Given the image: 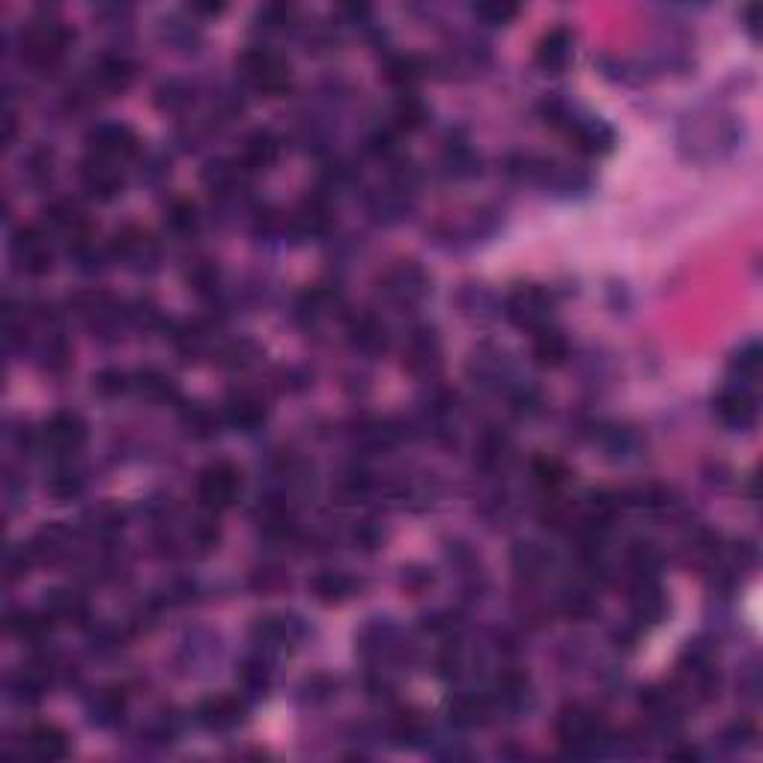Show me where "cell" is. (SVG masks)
<instances>
[{
  "mask_svg": "<svg viewBox=\"0 0 763 763\" xmlns=\"http://www.w3.org/2000/svg\"><path fill=\"white\" fill-rule=\"evenodd\" d=\"M93 78H96V84H99L105 93H126V90L132 87L135 66H132L123 54H105V57L96 63Z\"/></svg>",
  "mask_w": 763,
  "mask_h": 763,
  "instance_id": "d6986e66",
  "label": "cell"
},
{
  "mask_svg": "<svg viewBox=\"0 0 763 763\" xmlns=\"http://www.w3.org/2000/svg\"><path fill=\"white\" fill-rule=\"evenodd\" d=\"M48 614H33V611H18V614H9V620H6V629L15 635V638H21V641H27V644H39L42 638H45V632H48Z\"/></svg>",
  "mask_w": 763,
  "mask_h": 763,
  "instance_id": "f1b7e54d",
  "label": "cell"
},
{
  "mask_svg": "<svg viewBox=\"0 0 763 763\" xmlns=\"http://www.w3.org/2000/svg\"><path fill=\"white\" fill-rule=\"evenodd\" d=\"M87 147H90V153L105 155V158H114L123 164L126 158L138 153V135L123 123H99L90 129Z\"/></svg>",
  "mask_w": 763,
  "mask_h": 763,
  "instance_id": "8fae6325",
  "label": "cell"
},
{
  "mask_svg": "<svg viewBox=\"0 0 763 763\" xmlns=\"http://www.w3.org/2000/svg\"><path fill=\"white\" fill-rule=\"evenodd\" d=\"M9 257L18 272L30 278H42L54 266L51 236L42 227H18L9 239Z\"/></svg>",
  "mask_w": 763,
  "mask_h": 763,
  "instance_id": "277c9868",
  "label": "cell"
},
{
  "mask_svg": "<svg viewBox=\"0 0 763 763\" xmlns=\"http://www.w3.org/2000/svg\"><path fill=\"white\" fill-rule=\"evenodd\" d=\"M197 209H194V203H173L170 206V212H167V227L176 233V236H191L194 230H197Z\"/></svg>",
  "mask_w": 763,
  "mask_h": 763,
  "instance_id": "836d02e7",
  "label": "cell"
},
{
  "mask_svg": "<svg viewBox=\"0 0 763 763\" xmlns=\"http://www.w3.org/2000/svg\"><path fill=\"white\" fill-rule=\"evenodd\" d=\"M254 635L263 647H287L305 638V623L296 614H272L257 623Z\"/></svg>",
  "mask_w": 763,
  "mask_h": 763,
  "instance_id": "e0dca14e",
  "label": "cell"
},
{
  "mask_svg": "<svg viewBox=\"0 0 763 763\" xmlns=\"http://www.w3.org/2000/svg\"><path fill=\"white\" fill-rule=\"evenodd\" d=\"M552 310H555V302L552 296L537 287V284H525V287H516L507 302H504V313L513 325L525 328V331H543L552 325Z\"/></svg>",
  "mask_w": 763,
  "mask_h": 763,
  "instance_id": "8992f818",
  "label": "cell"
},
{
  "mask_svg": "<svg viewBox=\"0 0 763 763\" xmlns=\"http://www.w3.org/2000/svg\"><path fill=\"white\" fill-rule=\"evenodd\" d=\"M534 358L540 367H561L570 355V343L567 337L558 331V328H543V331H534Z\"/></svg>",
  "mask_w": 763,
  "mask_h": 763,
  "instance_id": "603a6c76",
  "label": "cell"
},
{
  "mask_svg": "<svg viewBox=\"0 0 763 763\" xmlns=\"http://www.w3.org/2000/svg\"><path fill=\"white\" fill-rule=\"evenodd\" d=\"M758 12H761V6H746V9H743V15H758ZM746 27H749L752 36H758V21H755V18H749Z\"/></svg>",
  "mask_w": 763,
  "mask_h": 763,
  "instance_id": "ab89813d",
  "label": "cell"
},
{
  "mask_svg": "<svg viewBox=\"0 0 763 763\" xmlns=\"http://www.w3.org/2000/svg\"><path fill=\"white\" fill-rule=\"evenodd\" d=\"M242 474L230 462H212L197 477V501L206 513H221L239 501Z\"/></svg>",
  "mask_w": 763,
  "mask_h": 763,
  "instance_id": "3957f363",
  "label": "cell"
},
{
  "mask_svg": "<svg viewBox=\"0 0 763 763\" xmlns=\"http://www.w3.org/2000/svg\"><path fill=\"white\" fill-rule=\"evenodd\" d=\"M114 257L135 272H153L161 254H158V245L150 233H144L138 227H126L114 239Z\"/></svg>",
  "mask_w": 763,
  "mask_h": 763,
  "instance_id": "30bf717a",
  "label": "cell"
},
{
  "mask_svg": "<svg viewBox=\"0 0 763 763\" xmlns=\"http://www.w3.org/2000/svg\"><path fill=\"white\" fill-rule=\"evenodd\" d=\"M310 588H313V594H316L322 603H340V600L352 597L355 582H352L346 573H331V570H325V573H319V576L310 582Z\"/></svg>",
  "mask_w": 763,
  "mask_h": 763,
  "instance_id": "83f0119b",
  "label": "cell"
},
{
  "mask_svg": "<svg viewBox=\"0 0 763 763\" xmlns=\"http://www.w3.org/2000/svg\"><path fill=\"white\" fill-rule=\"evenodd\" d=\"M278 158H281V141L272 132L260 129L245 141V150H242V167L245 170H266Z\"/></svg>",
  "mask_w": 763,
  "mask_h": 763,
  "instance_id": "7402d4cb",
  "label": "cell"
},
{
  "mask_svg": "<svg viewBox=\"0 0 763 763\" xmlns=\"http://www.w3.org/2000/svg\"><path fill=\"white\" fill-rule=\"evenodd\" d=\"M135 385H138V391H141L144 397H150V400H170V397H176V385L170 382V376L155 373V370L138 373V376H135Z\"/></svg>",
  "mask_w": 763,
  "mask_h": 763,
  "instance_id": "1f68e13d",
  "label": "cell"
},
{
  "mask_svg": "<svg viewBox=\"0 0 763 763\" xmlns=\"http://www.w3.org/2000/svg\"><path fill=\"white\" fill-rule=\"evenodd\" d=\"M45 614L60 623H78V620H84L87 609L78 594H72L66 588H54L45 594Z\"/></svg>",
  "mask_w": 763,
  "mask_h": 763,
  "instance_id": "d4e9b609",
  "label": "cell"
},
{
  "mask_svg": "<svg viewBox=\"0 0 763 763\" xmlns=\"http://www.w3.org/2000/svg\"><path fill=\"white\" fill-rule=\"evenodd\" d=\"M78 176H81L84 191H87V194H93L96 200H114V197L123 191V185H126L120 161H114V158H105V155H96V153H90L84 161H81Z\"/></svg>",
  "mask_w": 763,
  "mask_h": 763,
  "instance_id": "9c48e42d",
  "label": "cell"
},
{
  "mask_svg": "<svg viewBox=\"0 0 763 763\" xmlns=\"http://www.w3.org/2000/svg\"><path fill=\"white\" fill-rule=\"evenodd\" d=\"M290 15H293V9H290V6H278V3H272V6L257 9V24H260L263 30H281V27L290 21Z\"/></svg>",
  "mask_w": 763,
  "mask_h": 763,
  "instance_id": "74e56055",
  "label": "cell"
},
{
  "mask_svg": "<svg viewBox=\"0 0 763 763\" xmlns=\"http://www.w3.org/2000/svg\"><path fill=\"white\" fill-rule=\"evenodd\" d=\"M471 12L483 21V24H489V27H504V24H510L522 9L516 6V3H501V0H489V3H474L471 6Z\"/></svg>",
  "mask_w": 763,
  "mask_h": 763,
  "instance_id": "4dcf8cb0",
  "label": "cell"
},
{
  "mask_svg": "<svg viewBox=\"0 0 763 763\" xmlns=\"http://www.w3.org/2000/svg\"><path fill=\"white\" fill-rule=\"evenodd\" d=\"M81 489H84V477L72 468H57L48 480V492L60 501H69V498L81 495Z\"/></svg>",
  "mask_w": 763,
  "mask_h": 763,
  "instance_id": "d6a6232c",
  "label": "cell"
},
{
  "mask_svg": "<svg viewBox=\"0 0 763 763\" xmlns=\"http://www.w3.org/2000/svg\"><path fill=\"white\" fill-rule=\"evenodd\" d=\"M573 30L570 27H552L543 33V39L537 42V51H534V63L540 66V72L546 75H561L570 60H573Z\"/></svg>",
  "mask_w": 763,
  "mask_h": 763,
  "instance_id": "7c38bea8",
  "label": "cell"
},
{
  "mask_svg": "<svg viewBox=\"0 0 763 763\" xmlns=\"http://www.w3.org/2000/svg\"><path fill=\"white\" fill-rule=\"evenodd\" d=\"M24 749L36 761H60L69 755V737L57 725H36L27 731Z\"/></svg>",
  "mask_w": 763,
  "mask_h": 763,
  "instance_id": "ac0fdd59",
  "label": "cell"
},
{
  "mask_svg": "<svg viewBox=\"0 0 763 763\" xmlns=\"http://www.w3.org/2000/svg\"><path fill=\"white\" fill-rule=\"evenodd\" d=\"M126 713V698L117 692V689H105L93 698L90 704V719L99 725V728H111L123 719Z\"/></svg>",
  "mask_w": 763,
  "mask_h": 763,
  "instance_id": "484cf974",
  "label": "cell"
},
{
  "mask_svg": "<svg viewBox=\"0 0 763 763\" xmlns=\"http://www.w3.org/2000/svg\"><path fill=\"white\" fill-rule=\"evenodd\" d=\"M713 415L728 430H752L758 421V397H755L752 385L734 382V385L722 388L719 397L713 400Z\"/></svg>",
  "mask_w": 763,
  "mask_h": 763,
  "instance_id": "ba28073f",
  "label": "cell"
},
{
  "mask_svg": "<svg viewBox=\"0 0 763 763\" xmlns=\"http://www.w3.org/2000/svg\"><path fill=\"white\" fill-rule=\"evenodd\" d=\"M570 138L576 141V147L588 155H606L614 150V132L609 123H603L600 117H570L567 123Z\"/></svg>",
  "mask_w": 763,
  "mask_h": 763,
  "instance_id": "9a60e30c",
  "label": "cell"
},
{
  "mask_svg": "<svg viewBox=\"0 0 763 763\" xmlns=\"http://www.w3.org/2000/svg\"><path fill=\"white\" fill-rule=\"evenodd\" d=\"M188 284H191L197 293H209V290H215V284H218V269L209 266V263H200V266H194V272H188Z\"/></svg>",
  "mask_w": 763,
  "mask_h": 763,
  "instance_id": "f35d334b",
  "label": "cell"
},
{
  "mask_svg": "<svg viewBox=\"0 0 763 763\" xmlns=\"http://www.w3.org/2000/svg\"><path fill=\"white\" fill-rule=\"evenodd\" d=\"M72 546V537L63 525H45L42 531H36V537L30 540V555L39 561H60Z\"/></svg>",
  "mask_w": 763,
  "mask_h": 763,
  "instance_id": "cb8c5ba5",
  "label": "cell"
},
{
  "mask_svg": "<svg viewBox=\"0 0 763 763\" xmlns=\"http://www.w3.org/2000/svg\"><path fill=\"white\" fill-rule=\"evenodd\" d=\"M93 382H96V391H99V394H105V397H117V394H123V391L129 388V382H132V379H129L123 370H102Z\"/></svg>",
  "mask_w": 763,
  "mask_h": 763,
  "instance_id": "8d00e7d4",
  "label": "cell"
},
{
  "mask_svg": "<svg viewBox=\"0 0 763 763\" xmlns=\"http://www.w3.org/2000/svg\"><path fill=\"white\" fill-rule=\"evenodd\" d=\"M158 108L161 111H179V108H185L188 102H191V93L179 84V81H170V84H164L161 90H158Z\"/></svg>",
  "mask_w": 763,
  "mask_h": 763,
  "instance_id": "d590c367",
  "label": "cell"
},
{
  "mask_svg": "<svg viewBox=\"0 0 763 763\" xmlns=\"http://www.w3.org/2000/svg\"><path fill=\"white\" fill-rule=\"evenodd\" d=\"M197 719L209 731H230L245 722V704L233 695H218L200 704Z\"/></svg>",
  "mask_w": 763,
  "mask_h": 763,
  "instance_id": "2e32d148",
  "label": "cell"
},
{
  "mask_svg": "<svg viewBox=\"0 0 763 763\" xmlns=\"http://www.w3.org/2000/svg\"><path fill=\"white\" fill-rule=\"evenodd\" d=\"M632 617L641 623H659V617L665 614V597L662 588L653 582V576H641L635 591H632Z\"/></svg>",
  "mask_w": 763,
  "mask_h": 763,
  "instance_id": "44dd1931",
  "label": "cell"
},
{
  "mask_svg": "<svg viewBox=\"0 0 763 763\" xmlns=\"http://www.w3.org/2000/svg\"><path fill=\"white\" fill-rule=\"evenodd\" d=\"M349 334H352V343L361 349V352H382L385 349V325L379 322V319H373V316H361V319H355L352 322V328H349Z\"/></svg>",
  "mask_w": 763,
  "mask_h": 763,
  "instance_id": "f546056e",
  "label": "cell"
},
{
  "mask_svg": "<svg viewBox=\"0 0 763 763\" xmlns=\"http://www.w3.org/2000/svg\"><path fill=\"white\" fill-rule=\"evenodd\" d=\"M382 290L397 305H415V302H421L430 293V278L415 263H403V266H397V269H391L385 275V287Z\"/></svg>",
  "mask_w": 763,
  "mask_h": 763,
  "instance_id": "4fadbf2b",
  "label": "cell"
},
{
  "mask_svg": "<svg viewBox=\"0 0 763 763\" xmlns=\"http://www.w3.org/2000/svg\"><path fill=\"white\" fill-rule=\"evenodd\" d=\"M424 117H427V108H424L415 96H403V99H400V105H397V123H400L406 132L418 129V126L424 123Z\"/></svg>",
  "mask_w": 763,
  "mask_h": 763,
  "instance_id": "e575fe53",
  "label": "cell"
},
{
  "mask_svg": "<svg viewBox=\"0 0 763 763\" xmlns=\"http://www.w3.org/2000/svg\"><path fill=\"white\" fill-rule=\"evenodd\" d=\"M731 373L737 376L740 385H755V379L761 376V343L758 340H749L734 352Z\"/></svg>",
  "mask_w": 763,
  "mask_h": 763,
  "instance_id": "4316f807",
  "label": "cell"
},
{
  "mask_svg": "<svg viewBox=\"0 0 763 763\" xmlns=\"http://www.w3.org/2000/svg\"><path fill=\"white\" fill-rule=\"evenodd\" d=\"M72 42V33L60 21H33L27 30H21V60L36 69L54 66Z\"/></svg>",
  "mask_w": 763,
  "mask_h": 763,
  "instance_id": "7a4b0ae2",
  "label": "cell"
},
{
  "mask_svg": "<svg viewBox=\"0 0 763 763\" xmlns=\"http://www.w3.org/2000/svg\"><path fill=\"white\" fill-rule=\"evenodd\" d=\"M224 418H227V424H233L236 430L251 433V430H257V427L266 421V406H263L260 397L242 391V394H233V397L227 400Z\"/></svg>",
  "mask_w": 763,
  "mask_h": 763,
  "instance_id": "ffe728a7",
  "label": "cell"
},
{
  "mask_svg": "<svg viewBox=\"0 0 763 763\" xmlns=\"http://www.w3.org/2000/svg\"><path fill=\"white\" fill-rule=\"evenodd\" d=\"M406 367L412 373H430L442 364V340L433 328H415L403 349Z\"/></svg>",
  "mask_w": 763,
  "mask_h": 763,
  "instance_id": "5bb4252c",
  "label": "cell"
},
{
  "mask_svg": "<svg viewBox=\"0 0 763 763\" xmlns=\"http://www.w3.org/2000/svg\"><path fill=\"white\" fill-rule=\"evenodd\" d=\"M555 734L561 746H567L573 755H594L600 743H606L609 731L606 722L585 704H570L561 710Z\"/></svg>",
  "mask_w": 763,
  "mask_h": 763,
  "instance_id": "6da1fadb",
  "label": "cell"
},
{
  "mask_svg": "<svg viewBox=\"0 0 763 763\" xmlns=\"http://www.w3.org/2000/svg\"><path fill=\"white\" fill-rule=\"evenodd\" d=\"M39 439L51 457H72L87 442V421L78 412H54L45 421Z\"/></svg>",
  "mask_w": 763,
  "mask_h": 763,
  "instance_id": "52a82bcc",
  "label": "cell"
},
{
  "mask_svg": "<svg viewBox=\"0 0 763 763\" xmlns=\"http://www.w3.org/2000/svg\"><path fill=\"white\" fill-rule=\"evenodd\" d=\"M239 75L260 93H281L290 84V66L269 48H251L239 57Z\"/></svg>",
  "mask_w": 763,
  "mask_h": 763,
  "instance_id": "5b68a950",
  "label": "cell"
}]
</instances>
